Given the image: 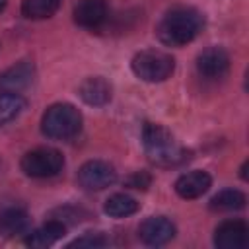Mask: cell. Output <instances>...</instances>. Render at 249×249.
Instances as JSON below:
<instances>
[{"instance_id": "6da1fadb", "label": "cell", "mask_w": 249, "mask_h": 249, "mask_svg": "<svg viewBox=\"0 0 249 249\" xmlns=\"http://www.w3.org/2000/svg\"><path fill=\"white\" fill-rule=\"evenodd\" d=\"M202 16L195 8H173L169 10L160 25H158V39L169 47H183L191 43L202 29Z\"/></svg>"}, {"instance_id": "7a4b0ae2", "label": "cell", "mask_w": 249, "mask_h": 249, "mask_svg": "<svg viewBox=\"0 0 249 249\" xmlns=\"http://www.w3.org/2000/svg\"><path fill=\"white\" fill-rule=\"evenodd\" d=\"M142 144L148 160L160 167H173L187 160V152L181 146H177L173 134L158 123L144 124Z\"/></svg>"}, {"instance_id": "3957f363", "label": "cell", "mask_w": 249, "mask_h": 249, "mask_svg": "<svg viewBox=\"0 0 249 249\" xmlns=\"http://www.w3.org/2000/svg\"><path fill=\"white\" fill-rule=\"evenodd\" d=\"M82 128V113L70 103L51 105L41 119V132L53 140H68Z\"/></svg>"}, {"instance_id": "277c9868", "label": "cell", "mask_w": 249, "mask_h": 249, "mask_svg": "<svg viewBox=\"0 0 249 249\" xmlns=\"http://www.w3.org/2000/svg\"><path fill=\"white\" fill-rule=\"evenodd\" d=\"M132 72L144 82H163L175 70V60L171 54L156 49L140 51L130 62Z\"/></svg>"}, {"instance_id": "5b68a950", "label": "cell", "mask_w": 249, "mask_h": 249, "mask_svg": "<svg viewBox=\"0 0 249 249\" xmlns=\"http://www.w3.org/2000/svg\"><path fill=\"white\" fill-rule=\"evenodd\" d=\"M19 165L27 177L45 179V177H53L62 171L64 158L54 148H35L21 158Z\"/></svg>"}, {"instance_id": "8992f818", "label": "cell", "mask_w": 249, "mask_h": 249, "mask_svg": "<svg viewBox=\"0 0 249 249\" xmlns=\"http://www.w3.org/2000/svg\"><path fill=\"white\" fill-rule=\"evenodd\" d=\"M117 181V171L111 163L89 160L78 169V183L86 191H103Z\"/></svg>"}, {"instance_id": "52a82bcc", "label": "cell", "mask_w": 249, "mask_h": 249, "mask_svg": "<svg viewBox=\"0 0 249 249\" xmlns=\"http://www.w3.org/2000/svg\"><path fill=\"white\" fill-rule=\"evenodd\" d=\"M138 237L142 239V243L150 247H160V245L169 243L175 237V226L165 216H152L140 224Z\"/></svg>"}, {"instance_id": "ba28073f", "label": "cell", "mask_w": 249, "mask_h": 249, "mask_svg": "<svg viewBox=\"0 0 249 249\" xmlns=\"http://www.w3.org/2000/svg\"><path fill=\"white\" fill-rule=\"evenodd\" d=\"M249 243V228L241 220H226L214 231V245L218 249H243Z\"/></svg>"}, {"instance_id": "9c48e42d", "label": "cell", "mask_w": 249, "mask_h": 249, "mask_svg": "<svg viewBox=\"0 0 249 249\" xmlns=\"http://www.w3.org/2000/svg\"><path fill=\"white\" fill-rule=\"evenodd\" d=\"M196 70L208 80L224 78L230 70V54L222 47H208L198 54Z\"/></svg>"}, {"instance_id": "30bf717a", "label": "cell", "mask_w": 249, "mask_h": 249, "mask_svg": "<svg viewBox=\"0 0 249 249\" xmlns=\"http://www.w3.org/2000/svg\"><path fill=\"white\" fill-rule=\"evenodd\" d=\"M35 80V66L31 60H19L18 64L10 66L0 74V93L12 91L19 93L25 88H29Z\"/></svg>"}, {"instance_id": "8fae6325", "label": "cell", "mask_w": 249, "mask_h": 249, "mask_svg": "<svg viewBox=\"0 0 249 249\" xmlns=\"http://www.w3.org/2000/svg\"><path fill=\"white\" fill-rule=\"evenodd\" d=\"M107 19L105 0H80L74 8V21L86 29H97Z\"/></svg>"}, {"instance_id": "7c38bea8", "label": "cell", "mask_w": 249, "mask_h": 249, "mask_svg": "<svg viewBox=\"0 0 249 249\" xmlns=\"http://www.w3.org/2000/svg\"><path fill=\"white\" fill-rule=\"evenodd\" d=\"M212 185V179L206 171H189V173H183L177 181H175V193L181 196V198H198L202 196Z\"/></svg>"}, {"instance_id": "4fadbf2b", "label": "cell", "mask_w": 249, "mask_h": 249, "mask_svg": "<svg viewBox=\"0 0 249 249\" xmlns=\"http://www.w3.org/2000/svg\"><path fill=\"white\" fill-rule=\"evenodd\" d=\"M78 93L80 97L88 103V105H93V107H103L111 101V93H113V88L111 84L101 78V76H91V78H86L80 88H78Z\"/></svg>"}, {"instance_id": "5bb4252c", "label": "cell", "mask_w": 249, "mask_h": 249, "mask_svg": "<svg viewBox=\"0 0 249 249\" xmlns=\"http://www.w3.org/2000/svg\"><path fill=\"white\" fill-rule=\"evenodd\" d=\"M66 233V226L60 220H51L47 224H43L41 228H37L35 231H31L25 237V245L35 247V249H43V247H51L53 243H56L58 239H62Z\"/></svg>"}, {"instance_id": "9a60e30c", "label": "cell", "mask_w": 249, "mask_h": 249, "mask_svg": "<svg viewBox=\"0 0 249 249\" xmlns=\"http://www.w3.org/2000/svg\"><path fill=\"white\" fill-rule=\"evenodd\" d=\"M25 109V99L19 93H12V91H4L0 93V126L10 124L12 121H16Z\"/></svg>"}, {"instance_id": "2e32d148", "label": "cell", "mask_w": 249, "mask_h": 249, "mask_svg": "<svg viewBox=\"0 0 249 249\" xmlns=\"http://www.w3.org/2000/svg\"><path fill=\"white\" fill-rule=\"evenodd\" d=\"M0 228L6 235L23 233L29 228V216L21 208H6L0 214Z\"/></svg>"}, {"instance_id": "e0dca14e", "label": "cell", "mask_w": 249, "mask_h": 249, "mask_svg": "<svg viewBox=\"0 0 249 249\" xmlns=\"http://www.w3.org/2000/svg\"><path fill=\"white\" fill-rule=\"evenodd\" d=\"M247 202L245 195L237 189H226V191H220L216 196H212L210 200V208L216 210V212H231V210H239L243 208Z\"/></svg>"}, {"instance_id": "ac0fdd59", "label": "cell", "mask_w": 249, "mask_h": 249, "mask_svg": "<svg viewBox=\"0 0 249 249\" xmlns=\"http://www.w3.org/2000/svg\"><path fill=\"white\" fill-rule=\"evenodd\" d=\"M103 210H105V214H109L113 218H124V216H130L138 210V202L124 193H117L105 200Z\"/></svg>"}, {"instance_id": "d6986e66", "label": "cell", "mask_w": 249, "mask_h": 249, "mask_svg": "<svg viewBox=\"0 0 249 249\" xmlns=\"http://www.w3.org/2000/svg\"><path fill=\"white\" fill-rule=\"evenodd\" d=\"M60 6V0H23L21 14L29 19H45L51 18Z\"/></svg>"}, {"instance_id": "ffe728a7", "label": "cell", "mask_w": 249, "mask_h": 249, "mask_svg": "<svg viewBox=\"0 0 249 249\" xmlns=\"http://www.w3.org/2000/svg\"><path fill=\"white\" fill-rule=\"evenodd\" d=\"M109 243V239L107 237H103V235H99V233H89V235H84V237H78V239H74L68 247H89V249H97V247H105Z\"/></svg>"}, {"instance_id": "44dd1931", "label": "cell", "mask_w": 249, "mask_h": 249, "mask_svg": "<svg viewBox=\"0 0 249 249\" xmlns=\"http://www.w3.org/2000/svg\"><path fill=\"white\" fill-rule=\"evenodd\" d=\"M150 181H152V177H150L146 171H136V173H132V175L126 179V185H128L130 189L146 191V189L150 187Z\"/></svg>"}, {"instance_id": "7402d4cb", "label": "cell", "mask_w": 249, "mask_h": 249, "mask_svg": "<svg viewBox=\"0 0 249 249\" xmlns=\"http://www.w3.org/2000/svg\"><path fill=\"white\" fill-rule=\"evenodd\" d=\"M6 4H8V0H0V12L6 8Z\"/></svg>"}]
</instances>
